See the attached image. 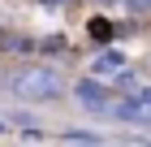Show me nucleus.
I'll use <instances>...</instances> for the list:
<instances>
[{
  "instance_id": "obj_2",
  "label": "nucleus",
  "mask_w": 151,
  "mask_h": 147,
  "mask_svg": "<svg viewBox=\"0 0 151 147\" xmlns=\"http://www.w3.org/2000/svg\"><path fill=\"white\" fill-rule=\"evenodd\" d=\"M69 95H73V104H78L86 117H95V121H112V104H116V91L108 87V82H99V78H78V82H69Z\"/></svg>"
},
{
  "instance_id": "obj_3",
  "label": "nucleus",
  "mask_w": 151,
  "mask_h": 147,
  "mask_svg": "<svg viewBox=\"0 0 151 147\" xmlns=\"http://www.w3.org/2000/svg\"><path fill=\"white\" fill-rule=\"evenodd\" d=\"M112 121H121V125H147L151 130V82H138V87H129V91L116 95Z\"/></svg>"
},
{
  "instance_id": "obj_5",
  "label": "nucleus",
  "mask_w": 151,
  "mask_h": 147,
  "mask_svg": "<svg viewBox=\"0 0 151 147\" xmlns=\"http://www.w3.org/2000/svg\"><path fill=\"white\" fill-rule=\"evenodd\" d=\"M86 35H91V43H95V48H108L121 30H116L108 17H91V22H86Z\"/></svg>"
},
{
  "instance_id": "obj_8",
  "label": "nucleus",
  "mask_w": 151,
  "mask_h": 147,
  "mask_svg": "<svg viewBox=\"0 0 151 147\" xmlns=\"http://www.w3.org/2000/svg\"><path fill=\"white\" fill-rule=\"evenodd\" d=\"M99 4H121V0H99Z\"/></svg>"
},
{
  "instance_id": "obj_6",
  "label": "nucleus",
  "mask_w": 151,
  "mask_h": 147,
  "mask_svg": "<svg viewBox=\"0 0 151 147\" xmlns=\"http://www.w3.org/2000/svg\"><path fill=\"white\" fill-rule=\"evenodd\" d=\"M121 9L129 17H151V0H121Z\"/></svg>"
},
{
  "instance_id": "obj_4",
  "label": "nucleus",
  "mask_w": 151,
  "mask_h": 147,
  "mask_svg": "<svg viewBox=\"0 0 151 147\" xmlns=\"http://www.w3.org/2000/svg\"><path fill=\"white\" fill-rule=\"evenodd\" d=\"M125 69H129V56H125V52H121L116 43L95 48V56L86 61V74H91V78H99V82H108V87H112V82L121 78Z\"/></svg>"
},
{
  "instance_id": "obj_7",
  "label": "nucleus",
  "mask_w": 151,
  "mask_h": 147,
  "mask_svg": "<svg viewBox=\"0 0 151 147\" xmlns=\"http://www.w3.org/2000/svg\"><path fill=\"white\" fill-rule=\"evenodd\" d=\"M4 134H9V121H0V138H4Z\"/></svg>"
},
{
  "instance_id": "obj_1",
  "label": "nucleus",
  "mask_w": 151,
  "mask_h": 147,
  "mask_svg": "<svg viewBox=\"0 0 151 147\" xmlns=\"http://www.w3.org/2000/svg\"><path fill=\"white\" fill-rule=\"evenodd\" d=\"M4 91H9L17 104L43 108V104H60L65 95H69V78H65L56 65L35 61V65H17V69H13L9 78H4Z\"/></svg>"
}]
</instances>
